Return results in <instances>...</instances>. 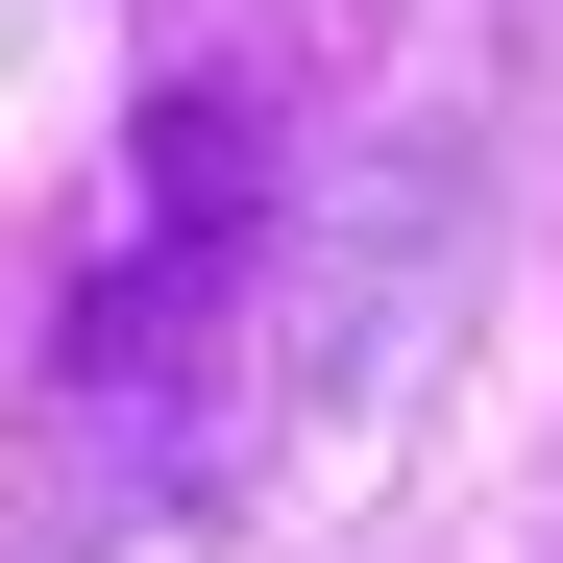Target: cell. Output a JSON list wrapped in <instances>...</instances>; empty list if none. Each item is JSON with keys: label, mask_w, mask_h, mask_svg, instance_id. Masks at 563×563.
I'll list each match as a JSON object with an SVG mask.
<instances>
[{"label": "cell", "mask_w": 563, "mask_h": 563, "mask_svg": "<svg viewBox=\"0 0 563 563\" xmlns=\"http://www.w3.org/2000/svg\"><path fill=\"white\" fill-rule=\"evenodd\" d=\"M245 245H269V99H245V74H172L147 172H123V245H99V295H74V343H49V417L99 465H197L221 441Z\"/></svg>", "instance_id": "obj_1"}]
</instances>
